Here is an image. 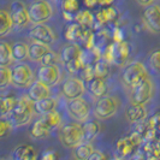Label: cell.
<instances>
[{"instance_id": "obj_17", "label": "cell", "mask_w": 160, "mask_h": 160, "mask_svg": "<svg viewBox=\"0 0 160 160\" xmlns=\"http://www.w3.org/2000/svg\"><path fill=\"white\" fill-rule=\"evenodd\" d=\"M147 116V108L146 105H138V104H130L127 108V118L130 123H137L142 122Z\"/></svg>"}, {"instance_id": "obj_8", "label": "cell", "mask_w": 160, "mask_h": 160, "mask_svg": "<svg viewBox=\"0 0 160 160\" xmlns=\"http://www.w3.org/2000/svg\"><path fill=\"white\" fill-rule=\"evenodd\" d=\"M68 112L73 120L78 123H84L86 120H88L90 116L92 106L88 102V100L84 99L83 96L75 98L69 100L68 102Z\"/></svg>"}, {"instance_id": "obj_20", "label": "cell", "mask_w": 160, "mask_h": 160, "mask_svg": "<svg viewBox=\"0 0 160 160\" xmlns=\"http://www.w3.org/2000/svg\"><path fill=\"white\" fill-rule=\"evenodd\" d=\"M59 57H60V62L63 64H68V63H70V62L75 60V59H78V58H81L80 46L76 45V43H69V45H66L62 49Z\"/></svg>"}, {"instance_id": "obj_28", "label": "cell", "mask_w": 160, "mask_h": 160, "mask_svg": "<svg viewBox=\"0 0 160 160\" xmlns=\"http://www.w3.org/2000/svg\"><path fill=\"white\" fill-rule=\"evenodd\" d=\"M18 99L13 95L1 96V118H6L13 111Z\"/></svg>"}, {"instance_id": "obj_7", "label": "cell", "mask_w": 160, "mask_h": 160, "mask_svg": "<svg viewBox=\"0 0 160 160\" xmlns=\"http://www.w3.org/2000/svg\"><path fill=\"white\" fill-rule=\"evenodd\" d=\"M148 70L144 66L143 63L141 62H134L131 64L127 65L123 70L122 73V82L124 86H127L129 88L135 87L140 82H142L144 78H147Z\"/></svg>"}, {"instance_id": "obj_10", "label": "cell", "mask_w": 160, "mask_h": 160, "mask_svg": "<svg viewBox=\"0 0 160 160\" xmlns=\"http://www.w3.org/2000/svg\"><path fill=\"white\" fill-rule=\"evenodd\" d=\"M86 89L87 87H86L84 81L72 76L64 81V83L62 86V93L68 100H71L75 98H80V96L84 95Z\"/></svg>"}, {"instance_id": "obj_42", "label": "cell", "mask_w": 160, "mask_h": 160, "mask_svg": "<svg viewBox=\"0 0 160 160\" xmlns=\"http://www.w3.org/2000/svg\"><path fill=\"white\" fill-rule=\"evenodd\" d=\"M56 158V153L54 152H49V153H45L43 155H42V159L46 160V159H54Z\"/></svg>"}, {"instance_id": "obj_21", "label": "cell", "mask_w": 160, "mask_h": 160, "mask_svg": "<svg viewBox=\"0 0 160 160\" xmlns=\"http://www.w3.org/2000/svg\"><path fill=\"white\" fill-rule=\"evenodd\" d=\"M12 157L15 160H34L36 159V151L32 144H21L15 148Z\"/></svg>"}, {"instance_id": "obj_1", "label": "cell", "mask_w": 160, "mask_h": 160, "mask_svg": "<svg viewBox=\"0 0 160 160\" xmlns=\"http://www.w3.org/2000/svg\"><path fill=\"white\" fill-rule=\"evenodd\" d=\"M34 102L35 101L28 94L21 96L18 99L13 111L10 113V116L8 117V119H11L15 127L27 125L32 119V116L35 113Z\"/></svg>"}, {"instance_id": "obj_41", "label": "cell", "mask_w": 160, "mask_h": 160, "mask_svg": "<svg viewBox=\"0 0 160 160\" xmlns=\"http://www.w3.org/2000/svg\"><path fill=\"white\" fill-rule=\"evenodd\" d=\"M136 1L141 5V6H149V5L154 4L155 0H136Z\"/></svg>"}, {"instance_id": "obj_12", "label": "cell", "mask_w": 160, "mask_h": 160, "mask_svg": "<svg viewBox=\"0 0 160 160\" xmlns=\"http://www.w3.org/2000/svg\"><path fill=\"white\" fill-rule=\"evenodd\" d=\"M29 38L32 41L42 42L46 45H52L57 40L54 32L48 25H46V23L34 24L32 28H30L29 30Z\"/></svg>"}, {"instance_id": "obj_29", "label": "cell", "mask_w": 160, "mask_h": 160, "mask_svg": "<svg viewBox=\"0 0 160 160\" xmlns=\"http://www.w3.org/2000/svg\"><path fill=\"white\" fill-rule=\"evenodd\" d=\"M12 86V70L8 65H0V88L5 89Z\"/></svg>"}, {"instance_id": "obj_18", "label": "cell", "mask_w": 160, "mask_h": 160, "mask_svg": "<svg viewBox=\"0 0 160 160\" xmlns=\"http://www.w3.org/2000/svg\"><path fill=\"white\" fill-rule=\"evenodd\" d=\"M51 51L49 45L38 42V41H32L30 43V53H29V60L34 63H40L42 57L45 56L47 52Z\"/></svg>"}, {"instance_id": "obj_39", "label": "cell", "mask_w": 160, "mask_h": 160, "mask_svg": "<svg viewBox=\"0 0 160 160\" xmlns=\"http://www.w3.org/2000/svg\"><path fill=\"white\" fill-rule=\"evenodd\" d=\"M105 158H106V155L101 151H94L93 154L90 155L89 160H104Z\"/></svg>"}, {"instance_id": "obj_25", "label": "cell", "mask_w": 160, "mask_h": 160, "mask_svg": "<svg viewBox=\"0 0 160 160\" xmlns=\"http://www.w3.org/2000/svg\"><path fill=\"white\" fill-rule=\"evenodd\" d=\"M15 58H13V49L12 46L6 42L1 41L0 42V65H8L11 66L15 64Z\"/></svg>"}, {"instance_id": "obj_32", "label": "cell", "mask_w": 160, "mask_h": 160, "mask_svg": "<svg viewBox=\"0 0 160 160\" xmlns=\"http://www.w3.org/2000/svg\"><path fill=\"white\" fill-rule=\"evenodd\" d=\"M42 118L46 120L53 129L57 128V127H59V125L62 124V117H60V114H59V112H58L57 110L53 111V112L47 113V114H43Z\"/></svg>"}, {"instance_id": "obj_35", "label": "cell", "mask_w": 160, "mask_h": 160, "mask_svg": "<svg viewBox=\"0 0 160 160\" xmlns=\"http://www.w3.org/2000/svg\"><path fill=\"white\" fill-rule=\"evenodd\" d=\"M94 75L96 77H102L105 78L108 75V63L107 62H99L96 63L94 68Z\"/></svg>"}, {"instance_id": "obj_33", "label": "cell", "mask_w": 160, "mask_h": 160, "mask_svg": "<svg viewBox=\"0 0 160 160\" xmlns=\"http://www.w3.org/2000/svg\"><path fill=\"white\" fill-rule=\"evenodd\" d=\"M15 128L13 123L11 122V119H6V118H1V122H0V137L4 138L8 135H10L12 132V130Z\"/></svg>"}, {"instance_id": "obj_22", "label": "cell", "mask_w": 160, "mask_h": 160, "mask_svg": "<svg viewBox=\"0 0 160 160\" xmlns=\"http://www.w3.org/2000/svg\"><path fill=\"white\" fill-rule=\"evenodd\" d=\"M94 151L95 149H94V146L92 144V142L84 141L72 149V157L77 160H89L90 155L93 154Z\"/></svg>"}, {"instance_id": "obj_37", "label": "cell", "mask_w": 160, "mask_h": 160, "mask_svg": "<svg viewBox=\"0 0 160 160\" xmlns=\"http://www.w3.org/2000/svg\"><path fill=\"white\" fill-rule=\"evenodd\" d=\"M65 65H66V70L70 72L71 75L78 73V72L82 70V66H83L81 58L75 59V60H72V62H70V63H68V64H65Z\"/></svg>"}, {"instance_id": "obj_4", "label": "cell", "mask_w": 160, "mask_h": 160, "mask_svg": "<svg viewBox=\"0 0 160 160\" xmlns=\"http://www.w3.org/2000/svg\"><path fill=\"white\" fill-rule=\"evenodd\" d=\"M157 94V84L151 76L144 78L135 87L130 88V102L138 105H147L152 101Z\"/></svg>"}, {"instance_id": "obj_14", "label": "cell", "mask_w": 160, "mask_h": 160, "mask_svg": "<svg viewBox=\"0 0 160 160\" xmlns=\"http://www.w3.org/2000/svg\"><path fill=\"white\" fill-rule=\"evenodd\" d=\"M27 94L30 96L34 101H39V100L52 96V89H51V86H48L39 78H36L32 82V86L28 88Z\"/></svg>"}, {"instance_id": "obj_31", "label": "cell", "mask_w": 160, "mask_h": 160, "mask_svg": "<svg viewBox=\"0 0 160 160\" xmlns=\"http://www.w3.org/2000/svg\"><path fill=\"white\" fill-rule=\"evenodd\" d=\"M82 35V32H81V25L80 24H71L66 32H65V39L68 41H76L78 38Z\"/></svg>"}, {"instance_id": "obj_16", "label": "cell", "mask_w": 160, "mask_h": 160, "mask_svg": "<svg viewBox=\"0 0 160 160\" xmlns=\"http://www.w3.org/2000/svg\"><path fill=\"white\" fill-rule=\"evenodd\" d=\"M88 92L90 95L95 99L102 98L107 94V84L106 81L102 77H93L90 81H88Z\"/></svg>"}, {"instance_id": "obj_2", "label": "cell", "mask_w": 160, "mask_h": 160, "mask_svg": "<svg viewBox=\"0 0 160 160\" xmlns=\"http://www.w3.org/2000/svg\"><path fill=\"white\" fill-rule=\"evenodd\" d=\"M120 106H122V100L119 99V96L114 94L110 95L106 94L102 98L98 99L93 110V114L99 120L110 119L119 112Z\"/></svg>"}, {"instance_id": "obj_9", "label": "cell", "mask_w": 160, "mask_h": 160, "mask_svg": "<svg viewBox=\"0 0 160 160\" xmlns=\"http://www.w3.org/2000/svg\"><path fill=\"white\" fill-rule=\"evenodd\" d=\"M10 13L15 24V29L17 30H23L24 28L29 25V23H32L29 17V10L23 1H13L10 8Z\"/></svg>"}, {"instance_id": "obj_6", "label": "cell", "mask_w": 160, "mask_h": 160, "mask_svg": "<svg viewBox=\"0 0 160 160\" xmlns=\"http://www.w3.org/2000/svg\"><path fill=\"white\" fill-rule=\"evenodd\" d=\"M28 10L32 24L47 23L54 15L53 6L48 0H34L28 6Z\"/></svg>"}, {"instance_id": "obj_15", "label": "cell", "mask_w": 160, "mask_h": 160, "mask_svg": "<svg viewBox=\"0 0 160 160\" xmlns=\"http://www.w3.org/2000/svg\"><path fill=\"white\" fill-rule=\"evenodd\" d=\"M52 127L48 124L46 120L42 117L39 118L36 122H34L30 128V136L35 140H42L49 136L51 131H52Z\"/></svg>"}, {"instance_id": "obj_24", "label": "cell", "mask_w": 160, "mask_h": 160, "mask_svg": "<svg viewBox=\"0 0 160 160\" xmlns=\"http://www.w3.org/2000/svg\"><path fill=\"white\" fill-rule=\"evenodd\" d=\"M13 49V58L15 62H25L29 59V53H30V45L23 41H17L12 45Z\"/></svg>"}, {"instance_id": "obj_30", "label": "cell", "mask_w": 160, "mask_h": 160, "mask_svg": "<svg viewBox=\"0 0 160 160\" xmlns=\"http://www.w3.org/2000/svg\"><path fill=\"white\" fill-rule=\"evenodd\" d=\"M148 65L154 72L160 73V48H155L148 56Z\"/></svg>"}, {"instance_id": "obj_5", "label": "cell", "mask_w": 160, "mask_h": 160, "mask_svg": "<svg viewBox=\"0 0 160 160\" xmlns=\"http://www.w3.org/2000/svg\"><path fill=\"white\" fill-rule=\"evenodd\" d=\"M12 86L18 89H28L35 81V72L29 64L24 62H16L11 65Z\"/></svg>"}, {"instance_id": "obj_13", "label": "cell", "mask_w": 160, "mask_h": 160, "mask_svg": "<svg viewBox=\"0 0 160 160\" xmlns=\"http://www.w3.org/2000/svg\"><path fill=\"white\" fill-rule=\"evenodd\" d=\"M143 23L146 28L151 32L160 34V6L157 4H152L146 6L143 11Z\"/></svg>"}, {"instance_id": "obj_40", "label": "cell", "mask_w": 160, "mask_h": 160, "mask_svg": "<svg viewBox=\"0 0 160 160\" xmlns=\"http://www.w3.org/2000/svg\"><path fill=\"white\" fill-rule=\"evenodd\" d=\"M104 15H105V19H112L113 17L116 16V11L113 10L112 8H107L104 11Z\"/></svg>"}, {"instance_id": "obj_38", "label": "cell", "mask_w": 160, "mask_h": 160, "mask_svg": "<svg viewBox=\"0 0 160 160\" xmlns=\"http://www.w3.org/2000/svg\"><path fill=\"white\" fill-rule=\"evenodd\" d=\"M92 19H93V17L87 11L81 12L80 15H77V17H76V21H78L80 24H89L92 22Z\"/></svg>"}, {"instance_id": "obj_26", "label": "cell", "mask_w": 160, "mask_h": 160, "mask_svg": "<svg viewBox=\"0 0 160 160\" xmlns=\"http://www.w3.org/2000/svg\"><path fill=\"white\" fill-rule=\"evenodd\" d=\"M0 21H1L0 36L4 38V36H6L8 34L12 32V29L15 28V24H13L10 11H8L6 8H1V11H0Z\"/></svg>"}, {"instance_id": "obj_44", "label": "cell", "mask_w": 160, "mask_h": 160, "mask_svg": "<svg viewBox=\"0 0 160 160\" xmlns=\"http://www.w3.org/2000/svg\"><path fill=\"white\" fill-rule=\"evenodd\" d=\"M114 0H99V4L100 5H106V6H108V5H111Z\"/></svg>"}, {"instance_id": "obj_3", "label": "cell", "mask_w": 160, "mask_h": 160, "mask_svg": "<svg viewBox=\"0 0 160 160\" xmlns=\"http://www.w3.org/2000/svg\"><path fill=\"white\" fill-rule=\"evenodd\" d=\"M59 141L65 148L73 149L78 144L84 142L83 125L78 122H71L64 124L59 130Z\"/></svg>"}, {"instance_id": "obj_27", "label": "cell", "mask_w": 160, "mask_h": 160, "mask_svg": "<svg viewBox=\"0 0 160 160\" xmlns=\"http://www.w3.org/2000/svg\"><path fill=\"white\" fill-rule=\"evenodd\" d=\"M82 125H83V131H84V141L92 142L100 131L99 124L93 120H86L84 123H82Z\"/></svg>"}, {"instance_id": "obj_43", "label": "cell", "mask_w": 160, "mask_h": 160, "mask_svg": "<svg viewBox=\"0 0 160 160\" xmlns=\"http://www.w3.org/2000/svg\"><path fill=\"white\" fill-rule=\"evenodd\" d=\"M96 2H99V0H86V5L88 8H93Z\"/></svg>"}, {"instance_id": "obj_19", "label": "cell", "mask_w": 160, "mask_h": 160, "mask_svg": "<svg viewBox=\"0 0 160 160\" xmlns=\"http://www.w3.org/2000/svg\"><path fill=\"white\" fill-rule=\"evenodd\" d=\"M57 106H58V101H57V99L52 98V96H49V98H46V99H42V100H39V101H35V102H34L35 112L41 114V116L56 111Z\"/></svg>"}, {"instance_id": "obj_36", "label": "cell", "mask_w": 160, "mask_h": 160, "mask_svg": "<svg viewBox=\"0 0 160 160\" xmlns=\"http://www.w3.org/2000/svg\"><path fill=\"white\" fill-rule=\"evenodd\" d=\"M63 10L68 13H75L78 11L80 8V4H78V0H63Z\"/></svg>"}, {"instance_id": "obj_11", "label": "cell", "mask_w": 160, "mask_h": 160, "mask_svg": "<svg viewBox=\"0 0 160 160\" xmlns=\"http://www.w3.org/2000/svg\"><path fill=\"white\" fill-rule=\"evenodd\" d=\"M36 77L43 83L53 87L59 83L62 78V69L58 64L52 65H40L36 72Z\"/></svg>"}, {"instance_id": "obj_34", "label": "cell", "mask_w": 160, "mask_h": 160, "mask_svg": "<svg viewBox=\"0 0 160 160\" xmlns=\"http://www.w3.org/2000/svg\"><path fill=\"white\" fill-rule=\"evenodd\" d=\"M60 60V57L57 53H54L53 51L47 52L45 56L42 57V59L40 60V65H52V64H58V62Z\"/></svg>"}, {"instance_id": "obj_23", "label": "cell", "mask_w": 160, "mask_h": 160, "mask_svg": "<svg viewBox=\"0 0 160 160\" xmlns=\"http://www.w3.org/2000/svg\"><path fill=\"white\" fill-rule=\"evenodd\" d=\"M111 47L112 52V63L122 65L129 56V48L127 43H114Z\"/></svg>"}]
</instances>
